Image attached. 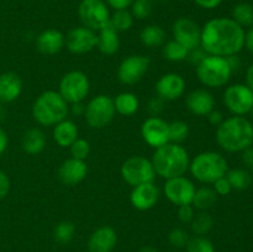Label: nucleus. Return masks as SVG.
<instances>
[{
    "label": "nucleus",
    "mask_w": 253,
    "mask_h": 252,
    "mask_svg": "<svg viewBox=\"0 0 253 252\" xmlns=\"http://www.w3.org/2000/svg\"><path fill=\"white\" fill-rule=\"evenodd\" d=\"M245 46V30L229 17L209 20L202 29L200 47L211 56L230 57Z\"/></svg>",
    "instance_id": "f257e3e1"
},
{
    "label": "nucleus",
    "mask_w": 253,
    "mask_h": 252,
    "mask_svg": "<svg viewBox=\"0 0 253 252\" xmlns=\"http://www.w3.org/2000/svg\"><path fill=\"white\" fill-rule=\"evenodd\" d=\"M216 141L226 152H242L253 143V125L244 116L225 119L216 128Z\"/></svg>",
    "instance_id": "f03ea898"
},
{
    "label": "nucleus",
    "mask_w": 253,
    "mask_h": 252,
    "mask_svg": "<svg viewBox=\"0 0 253 252\" xmlns=\"http://www.w3.org/2000/svg\"><path fill=\"white\" fill-rule=\"evenodd\" d=\"M156 174L165 179L180 177L189 170V153L179 143L168 142L162 147L156 148L152 156Z\"/></svg>",
    "instance_id": "7ed1b4c3"
},
{
    "label": "nucleus",
    "mask_w": 253,
    "mask_h": 252,
    "mask_svg": "<svg viewBox=\"0 0 253 252\" xmlns=\"http://www.w3.org/2000/svg\"><path fill=\"white\" fill-rule=\"evenodd\" d=\"M69 104L56 90H46L40 94L32 105L34 120L41 126H54L67 119Z\"/></svg>",
    "instance_id": "20e7f679"
},
{
    "label": "nucleus",
    "mask_w": 253,
    "mask_h": 252,
    "mask_svg": "<svg viewBox=\"0 0 253 252\" xmlns=\"http://www.w3.org/2000/svg\"><path fill=\"white\" fill-rule=\"evenodd\" d=\"M189 170L198 182L212 184L219 178L226 175L229 167H227L226 158L221 153L215 151H205L190 161Z\"/></svg>",
    "instance_id": "39448f33"
},
{
    "label": "nucleus",
    "mask_w": 253,
    "mask_h": 252,
    "mask_svg": "<svg viewBox=\"0 0 253 252\" xmlns=\"http://www.w3.org/2000/svg\"><path fill=\"white\" fill-rule=\"evenodd\" d=\"M195 73L203 85L220 88L230 81L232 69L226 57L208 54L198 66H195Z\"/></svg>",
    "instance_id": "423d86ee"
},
{
    "label": "nucleus",
    "mask_w": 253,
    "mask_h": 252,
    "mask_svg": "<svg viewBox=\"0 0 253 252\" xmlns=\"http://www.w3.org/2000/svg\"><path fill=\"white\" fill-rule=\"evenodd\" d=\"M121 177L131 187L153 182L156 178L152 162L142 156H132L121 166Z\"/></svg>",
    "instance_id": "0eeeda50"
},
{
    "label": "nucleus",
    "mask_w": 253,
    "mask_h": 252,
    "mask_svg": "<svg viewBox=\"0 0 253 252\" xmlns=\"http://www.w3.org/2000/svg\"><path fill=\"white\" fill-rule=\"evenodd\" d=\"M115 113L113 99L100 94L94 96L86 104L84 118L88 126H90L91 128H103L113 121Z\"/></svg>",
    "instance_id": "6e6552de"
},
{
    "label": "nucleus",
    "mask_w": 253,
    "mask_h": 252,
    "mask_svg": "<svg viewBox=\"0 0 253 252\" xmlns=\"http://www.w3.org/2000/svg\"><path fill=\"white\" fill-rule=\"evenodd\" d=\"M90 91V82L84 72L71 71L62 77L58 93L68 104L81 103Z\"/></svg>",
    "instance_id": "1a4fd4ad"
},
{
    "label": "nucleus",
    "mask_w": 253,
    "mask_h": 252,
    "mask_svg": "<svg viewBox=\"0 0 253 252\" xmlns=\"http://www.w3.org/2000/svg\"><path fill=\"white\" fill-rule=\"evenodd\" d=\"M78 15L83 26L100 31L110 21V11L103 0H82L78 7Z\"/></svg>",
    "instance_id": "9d476101"
},
{
    "label": "nucleus",
    "mask_w": 253,
    "mask_h": 252,
    "mask_svg": "<svg viewBox=\"0 0 253 252\" xmlns=\"http://www.w3.org/2000/svg\"><path fill=\"white\" fill-rule=\"evenodd\" d=\"M151 61L143 54H131L121 61L118 68L119 81L126 85H133L145 77Z\"/></svg>",
    "instance_id": "9b49d317"
},
{
    "label": "nucleus",
    "mask_w": 253,
    "mask_h": 252,
    "mask_svg": "<svg viewBox=\"0 0 253 252\" xmlns=\"http://www.w3.org/2000/svg\"><path fill=\"white\" fill-rule=\"evenodd\" d=\"M224 104L234 115H246L253 106V91L245 84L230 85L224 93Z\"/></svg>",
    "instance_id": "f8f14e48"
},
{
    "label": "nucleus",
    "mask_w": 253,
    "mask_h": 252,
    "mask_svg": "<svg viewBox=\"0 0 253 252\" xmlns=\"http://www.w3.org/2000/svg\"><path fill=\"white\" fill-rule=\"evenodd\" d=\"M195 190L197 188H195L194 183L185 178L184 175L166 179L165 185H163L166 198L177 207L192 204Z\"/></svg>",
    "instance_id": "ddd939ff"
},
{
    "label": "nucleus",
    "mask_w": 253,
    "mask_h": 252,
    "mask_svg": "<svg viewBox=\"0 0 253 252\" xmlns=\"http://www.w3.org/2000/svg\"><path fill=\"white\" fill-rule=\"evenodd\" d=\"M141 136L151 147H162L169 142V123L160 116H150L141 125Z\"/></svg>",
    "instance_id": "4468645a"
},
{
    "label": "nucleus",
    "mask_w": 253,
    "mask_h": 252,
    "mask_svg": "<svg viewBox=\"0 0 253 252\" xmlns=\"http://www.w3.org/2000/svg\"><path fill=\"white\" fill-rule=\"evenodd\" d=\"M98 44V35L85 26L74 27L64 37V46L74 54H83L93 51Z\"/></svg>",
    "instance_id": "2eb2a0df"
},
{
    "label": "nucleus",
    "mask_w": 253,
    "mask_h": 252,
    "mask_svg": "<svg viewBox=\"0 0 253 252\" xmlns=\"http://www.w3.org/2000/svg\"><path fill=\"white\" fill-rule=\"evenodd\" d=\"M172 31L175 41L183 44L188 51L200 47L202 29L194 20L189 17H179L173 24Z\"/></svg>",
    "instance_id": "dca6fc26"
},
{
    "label": "nucleus",
    "mask_w": 253,
    "mask_h": 252,
    "mask_svg": "<svg viewBox=\"0 0 253 252\" xmlns=\"http://www.w3.org/2000/svg\"><path fill=\"white\" fill-rule=\"evenodd\" d=\"M185 81L180 74L167 73L156 83V93L162 100H177L184 94Z\"/></svg>",
    "instance_id": "f3484780"
},
{
    "label": "nucleus",
    "mask_w": 253,
    "mask_h": 252,
    "mask_svg": "<svg viewBox=\"0 0 253 252\" xmlns=\"http://www.w3.org/2000/svg\"><path fill=\"white\" fill-rule=\"evenodd\" d=\"M161 192L155 183H143V184L136 185L132 188L130 194V202L135 209L140 211L150 210L157 204L160 199Z\"/></svg>",
    "instance_id": "a211bd4d"
},
{
    "label": "nucleus",
    "mask_w": 253,
    "mask_h": 252,
    "mask_svg": "<svg viewBox=\"0 0 253 252\" xmlns=\"http://www.w3.org/2000/svg\"><path fill=\"white\" fill-rule=\"evenodd\" d=\"M58 179L64 185H77L85 179L88 174V166L84 161L68 158L58 168Z\"/></svg>",
    "instance_id": "6ab92c4d"
},
{
    "label": "nucleus",
    "mask_w": 253,
    "mask_h": 252,
    "mask_svg": "<svg viewBox=\"0 0 253 252\" xmlns=\"http://www.w3.org/2000/svg\"><path fill=\"white\" fill-rule=\"evenodd\" d=\"M188 110L197 116H207L215 109V98L207 89H195L185 99Z\"/></svg>",
    "instance_id": "aec40b11"
},
{
    "label": "nucleus",
    "mask_w": 253,
    "mask_h": 252,
    "mask_svg": "<svg viewBox=\"0 0 253 252\" xmlns=\"http://www.w3.org/2000/svg\"><path fill=\"white\" fill-rule=\"evenodd\" d=\"M118 244V234L111 226H100L90 235L89 252H111Z\"/></svg>",
    "instance_id": "412c9836"
},
{
    "label": "nucleus",
    "mask_w": 253,
    "mask_h": 252,
    "mask_svg": "<svg viewBox=\"0 0 253 252\" xmlns=\"http://www.w3.org/2000/svg\"><path fill=\"white\" fill-rule=\"evenodd\" d=\"M22 91V81L14 72L0 74V103L7 104L16 100Z\"/></svg>",
    "instance_id": "4be33fe9"
},
{
    "label": "nucleus",
    "mask_w": 253,
    "mask_h": 252,
    "mask_svg": "<svg viewBox=\"0 0 253 252\" xmlns=\"http://www.w3.org/2000/svg\"><path fill=\"white\" fill-rule=\"evenodd\" d=\"M36 46L42 54H46V56L57 54L64 47L63 34L54 29L44 30L37 36Z\"/></svg>",
    "instance_id": "5701e85b"
},
{
    "label": "nucleus",
    "mask_w": 253,
    "mask_h": 252,
    "mask_svg": "<svg viewBox=\"0 0 253 252\" xmlns=\"http://www.w3.org/2000/svg\"><path fill=\"white\" fill-rule=\"evenodd\" d=\"M52 136H53L54 142L59 147H71L72 143L78 138V126L76 125L74 121L64 119V120L59 121L58 124L54 125Z\"/></svg>",
    "instance_id": "b1692460"
},
{
    "label": "nucleus",
    "mask_w": 253,
    "mask_h": 252,
    "mask_svg": "<svg viewBox=\"0 0 253 252\" xmlns=\"http://www.w3.org/2000/svg\"><path fill=\"white\" fill-rule=\"evenodd\" d=\"M46 135L43 131L39 127H31L26 130L22 135L21 146L22 150L27 155H39L46 147Z\"/></svg>",
    "instance_id": "393cba45"
},
{
    "label": "nucleus",
    "mask_w": 253,
    "mask_h": 252,
    "mask_svg": "<svg viewBox=\"0 0 253 252\" xmlns=\"http://www.w3.org/2000/svg\"><path fill=\"white\" fill-rule=\"evenodd\" d=\"M96 47L99 51L106 56H113L120 49V37L119 32L114 30L110 25L101 29L98 35V44Z\"/></svg>",
    "instance_id": "a878e982"
},
{
    "label": "nucleus",
    "mask_w": 253,
    "mask_h": 252,
    "mask_svg": "<svg viewBox=\"0 0 253 252\" xmlns=\"http://www.w3.org/2000/svg\"><path fill=\"white\" fill-rule=\"evenodd\" d=\"M114 100L115 111L123 116H131L137 113L140 108V100L136 96V94L131 91H123L119 95H116Z\"/></svg>",
    "instance_id": "bb28decb"
},
{
    "label": "nucleus",
    "mask_w": 253,
    "mask_h": 252,
    "mask_svg": "<svg viewBox=\"0 0 253 252\" xmlns=\"http://www.w3.org/2000/svg\"><path fill=\"white\" fill-rule=\"evenodd\" d=\"M140 40L143 46L148 48L161 47L166 41V32L158 25H148L140 32Z\"/></svg>",
    "instance_id": "cd10ccee"
},
{
    "label": "nucleus",
    "mask_w": 253,
    "mask_h": 252,
    "mask_svg": "<svg viewBox=\"0 0 253 252\" xmlns=\"http://www.w3.org/2000/svg\"><path fill=\"white\" fill-rule=\"evenodd\" d=\"M217 194L215 193L214 188L210 187H202L195 190L194 198H193L192 205L195 210L199 211H207L210 208H212L216 203Z\"/></svg>",
    "instance_id": "c85d7f7f"
},
{
    "label": "nucleus",
    "mask_w": 253,
    "mask_h": 252,
    "mask_svg": "<svg viewBox=\"0 0 253 252\" xmlns=\"http://www.w3.org/2000/svg\"><path fill=\"white\" fill-rule=\"evenodd\" d=\"M214 226V219L208 211L195 212L194 217L190 221V229L193 234L198 236H205Z\"/></svg>",
    "instance_id": "c756f323"
},
{
    "label": "nucleus",
    "mask_w": 253,
    "mask_h": 252,
    "mask_svg": "<svg viewBox=\"0 0 253 252\" xmlns=\"http://www.w3.org/2000/svg\"><path fill=\"white\" fill-rule=\"evenodd\" d=\"M227 180L231 184L232 189L245 190L251 185L252 177L249 170L241 169V168H235V169L227 170L226 173Z\"/></svg>",
    "instance_id": "7c9ffc66"
},
{
    "label": "nucleus",
    "mask_w": 253,
    "mask_h": 252,
    "mask_svg": "<svg viewBox=\"0 0 253 252\" xmlns=\"http://www.w3.org/2000/svg\"><path fill=\"white\" fill-rule=\"evenodd\" d=\"M162 53L163 57H165L167 61L182 62L188 58L189 51H188L183 44H180L179 42H177L175 40H172V41H168L167 43L163 46Z\"/></svg>",
    "instance_id": "2f4dec72"
},
{
    "label": "nucleus",
    "mask_w": 253,
    "mask_h": 252,
    "mask_svg": "<svg viewBox=\"0 0 253 252\" xmlns=\"http://www.w3.org/2000/svg\"><path fill=\"white\" fill-rule=\"evenodd\" d=\"M232 20L241 27L253 26V6L249 2H240L232 9Z\"/></svg>",
    "instance_id": "473e14b6"
},
{
    "label": "nucleus",
    "mask_w": 253,
    "mask_h": 252,
    "mask_svg": "<svg viewBox=\"0 0 253 252\" xmlns=\"http://www.w3.org/2000/svg\"><path fill=\"white\" fill-rule=\"evenodd\" d=\"M109 25L118 32L127 31L133 25V16L127 10H115L113 15H110Z\"/></svg>",
    "instance_id": "72a5a7b5"
},
{
    "label": "nucleus",
    "mask_w": 253,
    "mask_h": 252,
    "mask_svg": "<svg viewBox=\"0 0 253 252\" xmlns=\"http://www.w3.org/2000/svg\"><path fill=\"white\" fill-rule=\"evenodd\" d=\"M74 235H76V226L73 222L71 221H64L58 222L53 230V237L58 244L66 245L73 240Z\"/></svg>",
    "instance_id": "f704fd0d"
},
{
    "label": "nucleus",
    "mask_w": 253,
    "mask_h": 252,
    "mask_svg": "<svg viewBox=\"0 0 253 252\" xmlns=\"http://www.w3.org/2000/svg\"><path fill=\"white\" fill-rule=\"evenodd\" d=\"M189 136V126L184 121H173L169 124V142L180 143Z\"/></svg>",
    "instance_id": "c9c22d12"
},
{
    "label": "nucleus",
    "mask_w": 253,
    "mask_h": 252,
    "mask_svg": "<svg viewBox=\"0 0 253 252\" xmlns=\"http://www.w3.org/2000/svg\"><path fill=\"white\" fill-rule=\"evenodd\" d=\"M187 252H215V247L212 242L205 236H195L190 237L188 241Z\"/></svg>",
    "instance_id": "e433bc0d"
},
{
    "label": "nucleus",
    "mask_w": 253,
    "mask_h": 252,
    "mask_svg": "<svg viewBox=\"0 0 253 252\" xmlns=\"http://www.w3.org/2000/svg\"><path fill=\"white\" fill-rule=\"evenodd\" d=\"M153 1L152 0H135L131 5V14L138 20H145L152 15Z\"/></svg>",
    "instance_id": "4c0bfd02"
},
{
    "label": "nucleus",
    "mask_w": 253,
    "mask_h": 252,
    "mask_svg": "<svg viewBox=\"0 0 253 252\" xmlns=\"http://www.w3.org/2000/svg\"><path fill=\"white\" fill-rule=\"evenodd\" d=\"M189 239V234H188L184 229H182V227H175V229H173L172 231L169 232V235H168V241H169V244L172 245L174 249L178 250L184 249V247L187 246Z\"/></svg>",
    "instance_id": "58836bf2"
},
{
    "label": "nucleus",
    "mask_w": 253,
    "mask_h": 252,
    "mask_svg": "<svg viewBox=\"0 0 253 252\" xmlns=\"http://www.w3.org/2000/svg\"><path fill=\"white\" fill-rule=\"evenodd\" d=\"M71 155L72 157L76 160L84 161L90 153V145L86 140L84 138H77L73 143L71 145Z\"/></svg>",
    "instance_id": "ea45409f"
},
{
    "label": "nucleus",
    "mask_w": 253,
    "mask_h": 252,
    "mask_svg": "<svg viewBox=\"0 0 253 252\" xmlns=\"http://www.w3.org/2000/svg\"><path fill=\"white\" fill-rule=\"evenodd\" d=\"M178 217H179L180 221L183 224H190V221L193 220L195 215V209L192 204L188 205H182V207H178Z\"/></svg>",
    "instance_id": "a19ab883"
},
{
    "label": "nucleus",
    "mask_w": 253,
    "mask_h": 252,
    "mask_svg": "<svg viewBox=\"0 0 253 252\" xmlns=\"http://www.w3.org/2000/svg\"><path fill=\"white\" fill-rule=\"evenodd\" d=\"M212 184H214V190L217 195H222V197H225V195H229L232 190L231 184H230V182L227 180L226 175H225V177L219 178V179H217L216 182L212 183Z\"/></svg>",
    "instance_id": "79ce46f5"
},
{
    "label": "nucleus",
    "mask_w": 253,
    "mask_h": 252,
    "mask_svg": "<svg viewBox=\"0 0 253 252\" xmlns=\"http://www.w3.org/2000/svg\"><path fill=\"white\" fill-rule=\"evenodd\" d=\"M10 188H11V183H10L9 175L2 172V170H0V200L7 197Z\"/></svg>",
    "instance_id": "37998d69"
},
{
    "label": "nucleus",
    "mask_w": 253,
    "mask_h": 252,
    "mask_svg": "<svg viewBox=\"0 0 253 252\" xmlns=\"http://www.w3.org/2000/svg\"><path fill=\"white\" fill-rule=\"evenodd\" d=\"M207 56H208L207 52H205L202 47H198V48L189 51V54H188L187 59H189L193 64L198 66V64H199Z\"/></svg>",
    "instance_id": "c03bdc74"
},
{
    "label": "nucleus",
    "mask_w": 253,
    "mask_h": 252,
    "mask_svg": "<svg viewBox=\"0 0 253 252\" xmlns=\"http://www.w3.org/2000/svg\"><path fill=\"white\" fill-rule=\"evenodd\" d=\"M163 111V100L161 98L152 99L148 103V113L151 116H158Z\"/></svg>",
    "instance_id": "a18cd8bd"
},
{
    "label": "nucleus",
    "mask_w": 253,
    "mask_h": 252,
    "mask_svg": "<svg viewBox=\"0 0 253 252\" xmlns=\"http://www.w3.org/2000/svg\"><path fill=\"white\" fill-rule=\"evenodd\" d=\"M135 0H106L108 5L114 10H127Z\"/></svg>",
    "instance_id": "49530a36"
},
{
    "label": "nucleus",
    "mask_w": 253,
    "mask_h": 252,
    "mask_svg": "<svg viewBox=\"0 0 253 252\" xmlns=\"http://www.w3.org/2000/svg\"><path fill=\"white\" fill-rule=\"evenodd\" d=\"M207 116H208V120H209V123L211 124L212 126H216V127L222 123V121L225 120L224 115H222L221 111L216 110V109H214V110L210 111Z\"/></svg>",
    "instance_id": "de8ad7c7"
},
{
    "label": "nucleus",
    "mask_w": 253,
    "mask_h": 252,
    "mask_svg": "<svg viewBox=\"0 0 253 252\" xmlns=\"http://www.w3.org/2000/svg\"><path fill=\"white\" fill-rule=\"evenodd\" d=\"M242 163L247 169L253 170V148L249 147L245 151H242Z\"/></svg>",
    "instance_id": "09e8293b"
},
{
    "label": "nucleus",
    "mask_w": 253,
    "mask_h": 252,
    "mask_svg": "<svg viewBox=\"0 0 253 252\" xmlns=\"http://www.w3.org/2000/svg\"><path fill=\"white\" fill-rule=\"evenodd\" d=\"M194 2L198 6L203 7V9L211 10L219 6L222 2V0H194Z\"/></svg>",
    "instance_id": "8fccbe9b"
},
{
    "label": "nucleus",
    "mask_w": 253,
    "mask_h": 252,
    "mask_svg": "<svg viewBox=\"0 0 253 252\" xmlns=\"http://www.w3.org/2000/svg\"><path fill=\"white\" fill-rule=\"evenodd\" d=\"M69 111H71L74 116H82L84 115V113H85V105L83 104V101H81V103L71 104V109H69Z\"/></svg>",
    "instance_id": "3c124183"
},
{
    "label": "nucleus",
    "mask_w": 253,
    "mask_h": 252,
    "mask_svg": "<svg viewBox=\"0 0 253 252\" xmlns=\"http://www.w3.org/2000/svg\"><path fill=\"white\" fill-rule=\"evenodd\" d=\"M7 145H9V137H7V133L0 127V156L6 151Z\"/></svg>",
    "instance_id": "603ef678"
},
{
    "label": "nucleus",
    "mask_w": 253,
    "mask_h": 252,
    "mask_svg": "<svg viewBox=\"0 0 253 252\" xmlns=\"http://www.w3.org/2000/svg\"><path fill=\"white\" fill-rule=\"evenodd\" d=\"M245 46L249 49L250 53L253 54V26L247 34H245Z\"/></svg>",
    "instance_id": "864d4df0"
},
{
    "label": "nucleus",
    "mask_w": 253,
    "mask_h": 252,
    "mask_svg": "<svg viewBox=\"0 0 253 252\" xmlns=\"http://www.w3.org/2000/svg\"><path fill=\"white\" fill-rule=\"evenodd\" d=\"M246 82L247 84L246 85L249 86L250 89L253 91V62L251 66L249 67V69H247V73H246Z\"/></svg>",
    "instance_id": "5fc2aeb1"
},
{
    "label": "nucleus",
    "mask_w": 253,
    "mask_h": 252,
    "mask_svg": "<svg viewBox=\"0 0 253 252\" xmlns=\"http://www.w3.org/2000/svg\"><path fill=\"white\" fill-rule=\"evenodd\" d=\"M6 118V109L4 108L2 103H0V123Z\"/></svg>",
    "instance_id": "6e6d98bb"
},
{
    "label": "nucleus",
    "mask_w": 253,
    "mask_h": 252,
    "mask_svg": "<svg viewBox=\"0 0 253 252\" xmlns=\"http://www.w3.org/2000/svg\"><path fill=\"white\" fill-rule=\"evenodd\" d=\"M138 252H158L157 249H155L153 246H145L140 250Z\"/></svg>",
    "instance_id": "4d7b16f0"
},
{
    "label": "nucleus",
    "mask_w": 253,
    "mask_h": 252,
    "mask_svg": "<svg viewBox=\"0 0 253 252\" xmlns=\"http://www.w3.org/2000/svg\"><path fill=\"white\" fill-rule=\"evenodd\" d=\"M250 113L252 114V118H253V106H252V109H251V111H250Z\"/></svg>",
    "instance_id": "13d9d810"
},
{
    "label": "nucleus",
    "mask_w": 253,
    "mask_h": 252,
    "mask_svg": "<svg viewBox=\"0 0 253 252\" xmlns=\"http://www.w3.org/2000/svg\"><path fill=\"white\" fill-rule=\"evenodd\" d=\"M174 252H183V251H174Z\"/></svg>",
    "instance_id": "bf43d9fd"
}]
</instances>
